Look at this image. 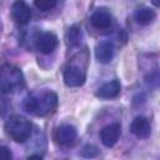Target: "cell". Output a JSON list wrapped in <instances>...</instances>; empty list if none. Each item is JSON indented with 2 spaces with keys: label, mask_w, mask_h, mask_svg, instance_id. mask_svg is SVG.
<instances>
[{
  "label": "cell",
  "mask_w": 160,
  "mask_h": 160,
  "mask_svg": "<svg viewBox=\"0 0 160 160\" xmlns=\"http://www.w3.org/2000/svg\"><path fill=\"white\" fill-rule=\"evenodd\" d=\"M66 39H68V42H69L71 46H78V45H80L81 39H82L81 28H80L79 25H72V26L68 30Z\"/></svg>",
  "instance_id": "14"
},
{
  "label": "cell",
  "mask_w": 160,
  "mask_h": 160,
  "mask_svg": "<svg viewBox=\"0 0 160 160\" xmlns=\"http://www.w3.org/2000/svg\"><path fill=\"white\" fill-rule=\"evenodd\" d=\"M155 16H156L155 11L152 9H150V8H141V9L136 10V12H135V20H136V22L140 24V25H142V26L151 24L154 21Z\"/></svg>",
  "instance_id": "13"
},
{
  "label": "cell",
  "mask_w": 160,
  "mask_h": 160,
  "mask_svg": "<svg viewBox=\"0 0 160 160\" xmlns=\"http://www.w3.org/2000/svg\"><path fill=\"white\" fill-rule=\"evenodd\" d=\"M58 46V38L50 31L41 32L36 39V49L42 54L52 52Z\"/></svg>",
  "instance_id": "7"
},
{
  "label": "cell",
  "mask_w": 160,
  "mask_h": 160,
  "mask_svg": "<svg viewBox=\"0 0 160 160\" xmlns=\"http://www.w3.org/2000/svg\"><path fill=\"white\" fill-rule=\"evenodd\" d=\"M24 86V76L22 72L9 64H5L1 68L0 76V88L2 92H12Z\"/></svg>",
  "instance_id": "3"
},
{
  "label": "cell",
  "mask_w": 160,
  "mask_h": 160,
  "mask_svg": "<svg viewBox=\"0 0 160 160\" xmlns=\"http://www.w3.org/2000/svg\"><path fill=\"white\" fill-rule=\"evenodd\" d=\"M56 105H58V95L52 91H45L39 96L30 95L24 101L25 110L36 116H45L52 112Z\"/></svg>",
  "instance_id": "1"
},
{
  "label": "cell",
  "mask_w": 160,
  "mask_h": 160,
  "mask_svg": "<svg viewBox=\"0 0 160 160\" xmlns=\"http://www.w3.org/2000/svg\"><path fill=\"white\" fill-rule=\"evenodd\" d=\"M81 155L86 159H91V158H95L99 155V149L95 146V145H91V144H88L82 148L81 150Z\"/></svg>",
  "instance_id": "17"
},
{
  "label": "cell",
  "mask_w": 160,
  "mask_h": 160,
  "mask_svg": "<svg viewBox=\"0 0 160 160\" xmlns=\"http://www.w3.org/2000/svg\"><path fill=\"white\" fill-rule=\"evenodd\" d=\"M130 131L139 139H146L151 134V126L146 118L136 116L130 124Z\"/></svg>",
  "instance_id": "8"
},
{
  "label": "cell",
  "mask_w": 160,
  "mask_h": 160,
  "mask_svg": "<svg viewBox=\"0 0 160 160\" xmlns=\"http://www.w3.org/2000/svg\"><path fill=\"white\" fill-rule=\"evenodd\" d=\"M34 5L41 11H48L56 6V1L55 0H35Z\"/></svg>",
  "instance_id": "16"
},
{
  "label": "cell",
  "mask_w": 160,
  "mask_h": 160,
  "mask_svg": "<svg viewBox=\"0 0 160 160\" xmlns=\"http://www.w3.org/2000/svg\"><path fill=\"white\" fill-rule=\"evenodd\" d=\"M64 82L69 88H79L85 82V72L76 65H69L64 71Z\"/></svg>",
  "instance_id": "4"
},
{
  "label": "cell",
  "mask_w": 160,
  "mask_h": 160,
  "mask_svg": "<svg viewBox=\"0 0 160 160\" xmlns=\"http://www.w3.org/2000/svg\"><path fill=\"white\" fill-rule=\"evenodd\" d=\"M145 84L151 88V89H156L160 86V70H155L149 72L145 76Z\"/></svg>",
  "instance_id": "15"
},
{
  "label": "cell",
  "mask_w": 160,
  "mask_h": 160,
  "mask_svg": "<svg viewBox=\"0 0 160 160\" xmlns=\"http://www.w3.org/2000/svg\"><path fill=\"white\" fill-rule=\"evenodd\" d=\"M90 22L96 29H108L111 26L112 16L106 9H98L90 16Z\"/></svg>",
  "instance_id": "10"
},
{
  "label": "cell",
  "mask_w": 160,
  "mask_h": 160,
  "mask_svg": "<svg viewBox=\"0 0 160 160\" xmlns=\"http://www.w3.org/2000/svg\"><path fill=\"white\" fill-rule=\"evenodd\" d=\"M28 160H42V159H41L39 155H32V156H30Z\"/></svg>",
  "instance_id": "19"
},
{
  "label": "cell",
  "mask_w": 160,
  "mask_h": 160,
  "mask_svg": "<svg viewBox=\"0 0 160 160\" xmlns=\"http://www.w3.org/2000/svg\"><path fill=\"white\" fill-rule=\"evenodd\" d=\"M121 86L120 82L118 80H111L109 82L102 84L98 91H96V96L101 98V99H114L120 94Z\"/></svg>",
  "instance_id": "12"
},
{
  "label": "cell",
  "mask_w": 160,
  "mask_h": 160,
  "mask_svg": "<svg viewBox=\"0 0 160 160\" xmlns=\"http://www.w3.org/2000/svg\"><path fill=\"white\" fill-rule=\"evenodd\" d=\"M11 16L19 24H25L31 19V10L24 1H15L11 5Z\"/></svg>",
  "instance_id": "9"
},
{
  "label": "cell",
  "mask_w": 160,
  "mask_h": 160,
  "mask_svg": "<svg viewBox=\"0 0 160 160\" xmlns=\"http://www.w3.org/2000/svg\"><path fill=\"white\" fill-rule=\"evenodd\" d=\"M76 136H78V131H76L75 126L69 125V124L60 125L56 129V132H55L56 141L60 145H64V146L72 145L75 142V140H76Z\"/></svg>",
  "instance_id": "6"
},
{
  "label": "cell",
  "mask_w": 160,
  "mask_h": 160,
  "mask_svg": "<svg viewBox=\"0 0 160 160\" xmlns=\"http://www.w3.org/2000/svg\"><path fill=\"white\" fill-rule=\"evenodd\" d=\"M120 134H121L120 124L114 122V124H110L102 128V130L100 131V140L106 148H111L118 142Z\"/></svg>",
  "instance_id": "5"
},
{
  "label": "cell",
  "mask_w": 160,
  "mask_h": 160,
  "mask_svg": "<svg viewBox=\"0 0 160 160\" xmlns=\"http://www.w3.org/2000/svg\"><path fill=\"white\" fill-rule=\"evenodd\" d=\"M5 130L12 140H15L16 142H24L30 138L32 125L26 118L21 115H14L8 119Z\"/></svg>",
  "instance_id": "2"
},
{
  "label": "cell",
  "mask_w": 160,
  "mask_h": 160,
  "mask_svg": "<svg viewBox=\"0 0 160 160\" xmlns=\"http://www.w3.org/2000/svg\"><path fill=\"white\" fill-rule=\"evenodd\" d=\"M0 160H11V151L6 146L0 148Z\"/></svg>",
  "instance_id": "18"
},
{
  "label": "cell",
  "mask_w": 160,
  "mask_h": 160,
  "mask_svg": "<svg viewBox=\"0 0 160 160\" xmlns=\"http://www.w3.org/2000/svg\"><path fill=\"white\" fill-rule=\"evenodd\" d=\"M95 56H96L98 61H100L102 64L109 62L114 56V45H112V42L109 41V40L99 42L95 48Z\"/></svg>",
  "instance_id": "11"
}]
</instances>
